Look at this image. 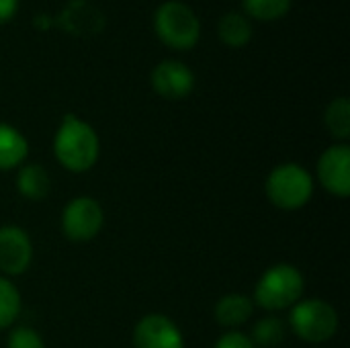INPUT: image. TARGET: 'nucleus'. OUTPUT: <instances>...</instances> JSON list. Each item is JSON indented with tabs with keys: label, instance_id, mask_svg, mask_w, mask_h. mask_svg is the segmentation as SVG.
Here are the masks:
<instances>
[{
	"label": "nucleus",
	"instance_id": "1",
	"mask_svg": "<svg viewBox=\"0 0 350 348\" xmlns=\"http://www.w3.org/2000/svg\"><path fill=\"white\" fill-rule=\"evenodd\" d=\"M98 135L96 131L76 115H66L55 139L53 154L57 162L70 172H86L98 160Z\"/></svg>",
	"mask_w": 350,
	"mask_h": 348
},
{
	"label": "nucleus",
	"instance_id": "2",
	"mask_svg": "<svg viewBox=\"0 0 350 348\" xmlns=\"http://www.w3.org/2000/svg\"><path fill=\"white\" fill-rule=\"evenodd\" d=\"M154 27L158 37L176 49L193 47L201 35V23L195 10L180 0H168L160 4L154 14Z\"/></svg>",
	"mask_w": 350,
	"mask_h": 348
},
{
	"label": "nucleus",
	"instance_id": "3",
	"mask_svg": "<svg viewBox=\"0 0 350 348\" xmlns=\"http://www.w3.org/2000/svg\"><path fill=\"white\" fill-rule=\"evenodd\" d=\"M304 287V275L293 265H275L260 277L254 299L260 308L269 312H279L297 304Z\"/></svg>",
	"mask_w": 350,
	"mask_h": 348
},
{
	"label": "nucleus",
	"instance_id": "4",
	"mask_svg": "<svg viewBox=\"0 0 350 348\" xmlns=\"http://www.w3.org/2000/svg\"><path fill=\"white\" fill-rule=\"evenodd\" d=\"M314 195V180L299 164H281L267 178V197L279 209H299Z\"/></svg>",
	"mask_w": 350,
	"mask_h": 348
},
{
	"label": "nucleus",
	"instance_id": "5",
	"mask_svg": "<svg viewBox=\"0 0 350 348\" xmlns=\"http://www.w3.org/2000/svg\"><path fill=\"white\" fill-rule=\"evenodd\" d=\"M289 324L301 340L320 345L336 334L338 314L330 304L322 299H306L293 308Z\"/></svg>",
	"mask_w": 350,
	"mask_h": 348
},
{
	"label": "nucleus",
	"instance_id": "6",
	"mask_svg": "<svg viewBox=\"0 0 350 348\" xmlns=\"http://www.w3.org/2000/svg\"><path fill=\"white\" fill-rule=\"evenodd\" d=\"M103 222H105V213L100 205L90 197H78L70 201L62 213V230L66 238L74 242L92 240L100 232Z\"/></svg>",
	"mask_w": 350,
	"mask_h": 348
},
{
	"label": "nucleus",
	"instance_id": "7",
	"mask_svg": "<svg viewBox=\"0 0 350 348\" xmlns=\"http://www.w3.org/2000/svg\"><path fill=\"white\" fill-rule=\"evenodd\" d=\"M318 176L322 187L345 199L350 195V148L340 144L328 148L318 162Z\"/></svg>",
	"mask_w": 350,
	"mask_h": 348
},
{
	"label": "nucleus",
	"instance_id": "8",
	"mask_svg": "<svg viewBox=\"0 0 350 348\" xmlns=\"http://www.w3.org/2000/svg\"><path fill=\"white\" fill-rule=\"evenodd\" d=\"M133 347L135 348H185V340L176 324L162 316L150 314L142 318L133 330Z\"/></svg>",
	"mask_w": 350,
	"mask_h": 348
},
{
	"label": "nucleus",
	"instance_id": "9",
	"mask_svg": "<svg viewBox=\"0 0 350 348\" xmlns=\"http://www.w3.org/2000/svg\"><path fill=\"white\" fill-rule=\"evenodd\" d=\"M152 86L160 96L176 101L191 94L195 86V74L183 62L164 59L152 70Z\"/></svg>",
	"mask_w": 350,
	"mask_h": 348
},
{
	"label": "nucleus",
	"instance_id": "10",
	"mask_svg": "<svg viewBox=\"0 0 350 348\" xmlns=\"http://www.w3.org/2000/svg\"><path fill=\"white\" fill-rule=\"evenodd\" d=\"M33 256L31 240L16 226L0 228V273L21 275L29 269Z\"/></svg>",
	"mask_w": 350,
	"mask_h": 348
},
{
	"label": "nucleus",
	"instance_id": "11",
	"mask_svg": "<svg viewBox=\"0 0 350 348\" xmlns=\"http://www.w3.org/2000/svg\"><path fill=\"white\" fill-rule=\"evenodd\" d=\"M254 312V304L248 295L242 293H230L221 297L215 306V320L226 328L242 326Z\"/></svg>",
	"mask_w": 350,
	"mask_h": 348
},
{
	"label": "nucleus",
	"instance_id": "12",
	"mask_svg": "<svg viewBox=\"0 0 350 348\" xmlns=\"http://www.w3.org/2000/svg\"><path fill=\"white\" fill-rule=\"evenodd\" d=\"M25 135L8 123H0V170H10L27 158Z\"/></svg>",
	"mask_w": 350,
	"mask_h": 348
},
{
	"label": "nucleus",
	"instance_id": "13",
	"mask_svg": "<svg viewBox=\"0 0 350 348\" xmlns=\"http://www.w3.org/2000/svg\"><path fill=\"white\" fill-rule=\"evenodd\" d=\"M62 23L70 31H76V33H92V31H98L100 29L103 16H100V12L92 4L84 2V0H74L62 12Z\"/></svg>",
	"mask_w": 350,
	"mask_h": 348
},
{
	"label": "nucleus",
	"instance_id": "14",
	"mask_svg": "<svg viewBox=\"0 0 350 348\" xmlns=\"http://www.w3.org/2000/svg\"><path fill=\"white\" fill-rule=\"evenodd\" d=\"M16 189L23 197H27L31 201L45 199L49 195V189H51V180H49L47 170L39 164L23 166L18 170V176H16Z\"/></svg>",
	"mask_w": 350,
	"mask_h": 348
},
{
	"label": "nucleus",
	"instance_id": "15",
	"mask_svg": "<svg viewBox=\"0 0 350 348\" xmlns=\"http://www.w3.org/2000/svg\"><path fill=\"white\" fill-rule=\"evenodd\" d=\"M219 37L224 43H228L230 47H242L250 41L252 37V25L250 21L242 14V12H226L219 18L217 25Z\"/></svg>",
	"mask_w": 350,
	"mask_h": 348
},
{
	"label": "nucleus",
	"instance_id": "16",
	"mask_svg": "<svg viewBox=\"0 0 350 348\" xmlns=\"http://www.w3.org/2000/svg\"><path fill=\"white\" fill-rule=\"evenodd\" d=\"M326 127L334 137L347 139L350 135V103L349 98H334L326 109Z\"/></svg>",
	"mask_w": 350,
	"mask_h": 348
},
{
	"label": "nucleus",
	"instance_id": "17",
	"mask_svg": "<svg viewBox=\"0 0 350 348\" xmlns=\"http://www.w3.org/2000/svg\"><path fill=\"white\" fill-rule=\"evenodd\" d=\"M285 338V324L279 320V318H262L256 326H254V332H252V343L254 347L262 348H275L279 347Z\"/></svg>",
	"mask_w": 350,
	"mask_h": 348
},
{
	"label": "nucleus",
	"instance_id": "18",
	"mask_svg": "<svg viewBox=\"0 0 350 348\" xmlns=\"http://www.w3.org/2000/svg\"><path fill=\"white\" fill-rule=\"evenodd\" d=\"M21 314L18 289L4 277H0V330L8 328Z\"/></svg>",
	"mask_w": 350,
	"mask_h": 348
},
{
	"label": "nucleus",
	"instance_id": "19",
	"mask_svg": "<svg viewBox=\"0 0 350 348\" xmlns=\"http://www.w3.org/2000/svg\"><path fill=\"white\" fill-rule=\"evenodd\" d=\"M291 6V0H244V8L256 18H279Z\"/></svg>",
	"mask_w": 350,
	"mask_h": 348
},
{
	"label": "nucleus",
	"instance_id": "20",
	"mask_svg": "<svg viewBox=\"0 0 350 348\" xmlns=\"http://www.w3.org/2000/svg\"><path fill=\"white\" fill-rule=\"evenodd\" d=\"M6 348H45V347H43L41 336H39L33 328L21 326V328H16V330H12V332H10Z\"/></svg>",
	"mask_w": 350,
	"mask_h": 348
},
{
	"label": "nucleus",
	"instance_id": "21",
	"mask_svg": "<svg viewBox=\"0 0 350 348\" xmlns=\"http://www.w3.org/2000/svg\"><path fill=\"white\" fill-rule=\"evenodd\" d=\"M215 348H256V347H254V343H252L248 336H244V334H240V332H228V334H224V336L215 343Z\"/></svg>",
	"mask_w": 350,
	"mask_h": 348
},
{
	"label": "nucleus",
	"instance_id": "22",
	"mask_svg": "<svg viewBox=\"0 0 350 348\" xmlns=\"http://www.w3.org/2000/svg\"><path fill=\"white\" fill-rule=\"evenodd\" d=\"M18 2H21V0H0V23L8 21V18L16 12Z\"/></svg>",
	"mask_w": 350,
	"mask_h": 348
}]
</instances>
